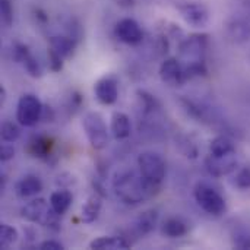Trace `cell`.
I'll use <instances>...</instances> for the list:
<instances>
[{"mask_svg":"<svg viewBox=\"0 0 250 250\" xmlns=\"http://www.w3.org/2000/svg\"><path fill=\"white\" fill-rule=\"evenodd\" d=\"M193 198L198 207L212 217H221L227 211V204L223 195L207 183H198L195 186Z\"/></svg>","mask_w":250,"mask_h":250,"instance_id":"5","label":"cell"},{"mask_svg":"<svg viewBox=\"0 0 250 250\" xmlns=\"http://www.w3.org/2000/svg\"><path fill=\"white\" fill-rule=\"evenodd\" d=\"M38 249H41V250H63L64 249V246H63L62 243L56 242V240H45V242H42V243L38 246Z\"/></svg>","mask_w":250,"mask_h":250,"instance_id":"34","label":"cell"},{"mask_svg":"<svg viewBox=\"0 0 250 250\" xmlns=\"http://www.w3.org/2000/svg\"><path fill=\"white\" fill-rule=\"evenodd\" d=\"M47 57H48V67H50V70H53V72H60V70L63 69L64 59H63L57 51H54L53 48H48Z\"/></svg>","mask_w":250,"mask_h":250,"instance_id":"32","label":"cell"},{"mask_svg":"<svg viewBox=\"0 0 250 250\" xmlns=\"http://www.w3.org/2000/svg\"><path fill=\"white\" fill-rule=\"evenodd\" d=\"M21 217L32 224H40L44 227H50V229H56L59 230V221L57 218L60 215H57L51 205L42 199V198H37L32 199L31 202H28L26 205L22 207L21 209Z\"/></svg>","mask_w":250,"mask_h":250,"instance_id":"4","label":"cell"},{"mask_svg":"<svg viewBox=\"0 0 250 250\" xmlns=\"http://www.w3.org/2000/svg\"><path fill=\"white\" fill-rule=\"evenodd\" d=\"M15 157V148L9 144V142H4L1 145V149H0V160L4 163V161H9Z\"/></svg>","mask_w":250,"mask_h":250,"instance_id":"33","label":"cell"},{"mask_svg":"<svg viewBox=\"0 0 250 250\" xmlns=\"http://www.w3.org/2000/svg\"><path fill=\"white\" fill-rule=\"evenodd\" d=\"M138 168L141 171V174L152 185L155 186H161L164 177H166V161L164 158L154 151H145L142 154H139L138 157Z\"/></svg>","mask_w":250,"mask_h":250,"instance_id":"7","label":"cell"},{"mask_svg":"<svg viewBox=\"0 0 250 250\" xmlns=\"http://www.w3.org/2000/svg\"><path fill=\"white\" fill-rule=\"evenodd\" d=\"M183 21L193 28H205L209 23V10L205 4L198 1H188L177 6Z\"/></svg>","mask_w":250,"mask_h":250,"instance_id":"9","label":"cell"},{"mask_svg":"<svg viewBox=\"0 0 250 250\" xmlns=\"http://www.w3.org/2000/svg\"><path fill=\"white\" fill-rule=\"evenodd\" d=\"M72 202H73V196L67 189H59V190L53 192L50 196V205H51L53 211L60 217L67 212Z\"/></svg>","mask_w":250,"mask_h":250,"instance_id":"21","label":"cell"},{"mask_svg":"<svg viewBox=\"0 0 250 250\" xmlns=\"http://www.w3.org/2000/svg\"><path fill=\"white\" fill-rule=\"evenodd\" d=\"M135 0H117V4H120L122 7H130L133 6Z\"/></svg>","mask_w":250,"mask_h":250,"instance_id":"37","label":"cell"},{"mask_svg":"<svg viewBox=\"0 0 250 250\" xmlns=\"http://www.w3.org/2000/svg\"><path fill=\"white\" fill-rule=\"evenodd\" d=\"M53 141L45 136H37L29 142V152L37 158H47L51 154Z\"/></svg>","mask_w":250,"mask_h":250,"instance_id":"25","label":"cell"},{"mask_svg":"<svg viewBox=\"0 0 250 250\" xmlns=\"http://www.w3.org/2000/svg\"><path fill=\"white\" fill-rule=\"evenodd\" d=\"M0 19L6 28H10L13 23V7L10 0H0Z\"/></svg>","mask_w":250,"mask_h":250,"instance_id":"30","label":"cell"},{"mask_svg":"<svg viewBox=\"0 0 250 250\" xmlns=\"http://www.w3.org/2000/svg\"><path fill=\"white\" fill-rule=\"evenodd\" d=\"M44 105L34 94H25L19 98L16 105V120L21 126L32 127L35 126L42 116Z\"/></svg>","mask_w":250,"mask_h":250,"instance_id":"8","label":"cell"},{"mask_svg":"<svg viewBox=\"0 0 250 250\" xmlns=\"http://www.w3.org/2000/svg\"><path fill=\"white\" fill-rule=\"evenodd\" d=\"M240 12L248 15L250 18V0H243L242 4H240Z\"/></svg>","mask_w":250,"mask_h":250,"instance_id":"35","label":"cell"},{"mask_svg":"<svg viewBox=\"0 0 250 250\" xmlns=\"http://www.w3.org/2000/svg\"><path fill=\"white\" fill-rule=\"evenodd\" d=\"M234 186L240 190H249L250 189V166L240 168L234 177Z\"/></svg>","mask_w":250,"mask_h":250,"instance_id":"31","label":"cell"},{"mask_svg":"<svg viewBox=\"0 0 250 250\" xmlns=\"http://www.w3.org/2000/svg\"><path fill=\"white\" fill-rule=\"evenodd\" d=\"M158 223V211L157 209H148L145 212H142L133 223L132 227V233L136 237H144L148 236L149 233H152L157 227Z\"/></svg>","mask_w":250,"mask_h":250,"instance_id":"17","label":"cell"},{"mask_svg":"<svg viewBox=\"0 0 250 250\" xmlns=\"http://www.w3.org/2000/svg\"><path fill=\"white\" fill-rule=\"evenodd\" d=\"M0 133H1V141L3 142H9V144H13V142H16L21 138V129L13 122H4L1 125Z\"/></svg>","mask_w":250,"mask_h":250,"instance_id":"27","label":"cell"},{"mask_svg":"<svg viewBox=\"0 0 250 250\" xmlns=\"http://www.w3.org/2000/svg\"><path fill=\"white\" fill-rule=\"evenodd\" d=\"M130 248V242L120 236H103L89 243V249L94 250H125Z\"/></svg>","mask_w":250,"mask_h":250,"instance_id":"20","label":"cell"},{"mask_svg":"<svg viewBox=\"0 0 250 250\" xmlns=\"http://www.w3.org/2000/svg\"><path fill=\"white\" fill-rule=\"evenodd\" d=\"M114 35L119 41L127 45H138L144 41V31L141 25L132 18L120 19L114 26Z\"/></svg>","mask_w":250,"mask_h":250,"instance_id":"10","label":"cell"},{"mask_svg":"<svg viewBox=\"0 0 250 250\" xmlns=\"http://www.w3.org/2000/svg\"><path fill=\"white\" fill-rule=\"evenodd\" d=\"M205 168L212 177H224L236 171L237 168V157L236 154L227 155V157H212L211 154L205 160Z\"/></svg>","mask_w":250,"mask_h":250,"instance_id":"12","label":"cell"},{"mask_svg":"<svg viewBox=\"0 0 250 250\" xmlns=\"http://www.w3.org/2000/svg\"><path fill=\"white\" fill-rule=\"evenodd\" d=\"M249 60H250V53H249Z\"/></svg>","mask_w":250,"mask_h":250,"instance_id":"39","label":"cell"},{"mask_svg":"<svg viewBox=\"0 0 250 250\" xmlns=\"http://www.w3.org/2000/svg\"><path fill=\"white\" fill-rule=\"evenodd\" d=\"M176 146H179L180 152L185 157H188V158L195 160L198 157V148H196V145L190 139H188L186 136H182V138L176 139Z\"/></svg>","mask_w":250,"mask_h":250,"instance_id":"29","label":"cell"},{"mask_svg":"<svg viewBox=\"0 0 250 250\" xmlns=\"http://www.w3.org/2000/svg\"><path fill=\"white\" fill-rule=\"evenodd\" d=\"M101 207H103V202H101V198L98 193L89 196L85 202V205L82 207V221L85 224H92L98 220L100 217V212H101Z\"/></svg>","mask_w":250,"mask_h":250,"instance_id":"23","label":"cell"},{"mask_svg":"<svg viewBox=\"0 0 250 250\" xmlns=\"http://www.w3.org/2000/svg\"><path fill=\"white\" fill-rule=\"evenodd\" d=\"M208 44H209V37L207 34L189 35L179 45V60L185 67L207 66Z\"/></svg>","mask_w":250,"mask_h":250,"instance_id":"3","label":"cell"},{"mask_svg":"<svg viewBox=\"0 0 250 250\" xmlns=\"http://www.w3.org/2000/svg\"><path fill=\"white\" fill-rule=\"evenodd\" d=\"M158 186L149 183L141 171L122 170L117 171L113 179V190L116 196L126 205H139L146 199L157 195Z\"/></svg>","mask_w":250,"mask_h":250,"instance_id":"1","label":"cell"},{"mask_svg":"<svg viewBox=\"0 0 250 250\" xmlns=\"http://www.w3.org/2000/svg\"><path fill=\"white\" fill-rule=\"evenodd\" d=\"M42 190V182L38 176L26 174L15 185V193L21 199H28L32 196H37Z\"/></svg>","mask_w":250,"mask_h":250,"instance_id":"16","label":"cell"},{"mask_svg":"<svg viewBox=\"0 0 250 250\" xmlns=\"http://www.w3.org/2000/svg\"><path fill=\"white\" fill-rule=\"evenodd\" d=\"M22 64H23V67L29 76H32V78H41L42 76V67H41L40 62L31 54V51L25 56V59L22 60Z\"/></svg>","mask_w":250,"mask_h":250,"instance_id":"28","label":"cell"},{"mask_svg":"<svg viewBox=\"0 0 250 250\" xmlns=\"http://www.w3.org/2000/svg\"><path fill=\"white\" fill-rule=\"evenodd\" d=\"M18 240V231L9 224L0 226V248L9 249Z\"/></svg>","mask_w":250,"mask_h":250,"instance_id":"26","label":"cell"},{"mask_svg":"<svg viewBox=\"0 0 250 250\" xmlns=\"http://www.w3.org/2000/svg\"><path fill=\"white\" fill-rule=\"evenodd\" d=\"M82 127L94 149L100 151L108 145V141H110L108 127H107L104 117L100 113L97 111L86 113L82 120Z\"/></svg>","mask_w":250,"mask_h":250,"instance_id":"6","label":"cell"},{"mask_svg":"<svg viewBox=\"0 0 250 250\" xmlns=\"http://www.w3.org/2000/svg\"><path fill=\"white\" fill-rule=\"evenodd\" d=\"M110 132L116 141H123L127 139L132 133V123L127 114L122 111H116L111 116V125H110Z\"/></svg>","mask_w":250,"mask_h":250,"instance_id":"18","label":"cell"},{"mask_svg":"<svg viewBox=\"0 0 250 250\" xmlns=\"http://www.w3.org/2000/svg\"><path fill=\"white\" fill-rule=\"evenodd\" d=\"M188 231H189L188 224L182 218H177V217L167 218L161 226V233L170 239H180V237L186 236Z\"/></svg>","mask_w":250,"mask_h":250,"instance_id":"22","label":"cell"},{"mask_svg":"<svg viewBox=\"0 0 250 250\" xmlns=\"http://www.w3.org/2000/svg\"><path fill=\"white\" fill-rule=\"evenodd\" d=\"M230 237L236 249H250V229L248 226L236 223L234 226H231Z\"/></svg>","mask_w":250,"mask_h":250,"instance_id":"24","label":"cell"},{"mask_svg":"<svg viewBox=\"0 0 250 250\" xmlns=\"http://www.w3.org/2000/svg\"><path fill=\"white\" fill-rule=\"evenodd\" d=\"M180 104L190 117L196 119L198 122H201V123L209 126V127L223 130V133L229 135L230 126L223 119V116H221V113H220V110L217 107L211 105L209 103L199 101V100H195V98H190V97H182Z\"/></svg>","mask_w":250,"mask_h":250,"instance_id":"2","label":"cell"},{"mask_svg":"<svg viewBox=\"0 0 250 250\" xmlns=\"http://www.w3.org/2000/svg\"><path fill=\"white\" fill-rule=\"evenodd\" d=\"M4 98H6V91H4V88L1 86V88H0V100H1V103L4 101Z\"/></svg>","mask_w":250,"mask_h":250,"instance_id":"38","label":"cell"},{"mask_svg":"<svg viewBox=\"0 0 250 250\" xmlns=\"http://www.w3.org/2000/svg\"><path fill=\"white\" fill-rule=\"evenodd\" d=\"M160 78L168 85H183L186 82L185 67L177 57L166 59L160 66Z\"/></svg>","mask_w":250,"mask_h":250,"instance_id":"14","label":"cell"},{"mask_svg":"<svg viewBox=\"0 0 250 250\" xmlns=\"http://www.w3.org/2000/svg\"><path fill=\"white\" fill-rule=\"evenodd\" d=\"M48 42H50V48L57 51L66 60L75 54L79 40H76L67 34H59V35H51L48 38Z\"/></svg>","mask_w":250,"mask_h":250,"instance_id":"15","label":"cell"},{"mask_svg":"<svg viewBox=\"0 0 250 250\" xmlns=\"http://www.w3.org/2000/svg\"><path fill=\"white\" fill-rule=\"evenodd\" d=\"M209 154L212 157H227V155H233L236 154V144L234 141L230 138V135H218L211 141L209 145Z\"/></svg>","mask_w":250,"mask_h":250,"instance_id":"19","label":"cell"},{"mask_svg":"<svg viewBox=\"0 0 250 250\" xmlns=\"http://www.w3.org/2000/svg\"><path fill=\"white\" fill-rule=\"evenodd\" d=\"M94 94L98 103L103 105H111L119 98V85L116 78L104 76L98 79L94 85Z\"/></svg>","mask_w":250,"mask_h":250,"instance_id":"13","label":"cell"},{"mask_svg":"<svg viewBox=\"0 0 250 250\" xmlns=\"http://www.w3.org/2000/svg\"><path fill=\"white\" fill-rule=\"evenodd\" d=\"M227 35L233 44L242 45L250 40V18L240 10L227 22Z\"/></svg>","mask_w":250,"mask_h":250,"instance_id":"11","label":"cell"},{"mask_svg":"<svg viewBox=\"0 0 250 250\" xmlns=\"http://www.w3.org/2000/svg\"><path fill=\"white\" fill-rule=\"evenodd\" d=\"M34 12H35V18H37V19H40L41 22H47L48 16H47V15H45V13H44L41 9H35Z\"/></svg>","mask_w":250,"mask_h":250,"instance_id":"36","label":"cell"}]
</instances>
